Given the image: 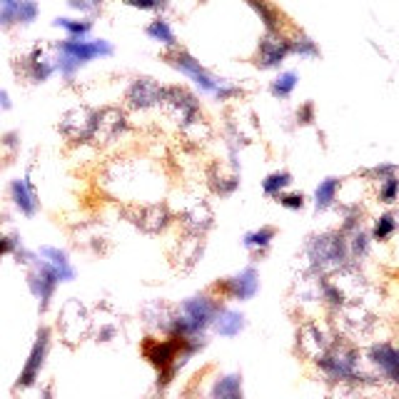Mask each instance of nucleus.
<instances>
[{
  "label": "nucleus",
  "mask_w": 399,
  "mask_h": 399,
  "mask_svg": "<svg viewBox=\"0 0 399 399\" xmlns=\"http://www.w3.org/2000/svg\"><path fill=\"white\" fill-rule=\"evenodd\" d=\"M48 347H50V332L48 330H40L38 340H35L33 349L28 354V362H25L23 372H20V379H18V387H30L40 377V370L46 365V357H48Z\"/></svg>",
  "instance_id": "nucleus-12"
},
{
  "label": "nucleus",
  "mask_w": 399,
  "mask_h": 399,
  "mask_svg": "<svg viewBox=\"0 0 399 399\" xmlns=\"http://www.w3.org/2000/svg\"><path fill=\"white\" fill-rule=\"evenodd\" d=\"M0 105H3L6 110H10V97H8L6 90H0Z\"/></svg>",
  "instance_id": "nucleus-35"
},
{
  "label": "nucleus",
  "mask_w": 399,
  "mask_h": 399,
  "mask_svg": "<svg viewBox=\"0 0 399 399\" xmlns=\"http://www.w3.org/2000/svg\"><path fill=\"white\" fill-rule=\"evenodd\" d=\"M125 100L132 110L160 108V100H162V85L153 78H137V80H132L130 88H127Z\"/></svg>",
  "instance_id": "nucleus-8"
},
{
  "label": "nucleus",
  "mask_w": 399,
  "mask_h": 399,
  "mask_svg": "<svg viewBox=\"0 0 399 399\" xmlns=\"http://www.w3.org/2000/svg\"><path fill=\"white\" fill-rule=\"evenodd\" d=\"M28 282H30L33 295L40 300V307L46 309L48 304H50L52 295H55L57 285H60V277H57V272L50 267V265L43 262V260H38L35 267H33V272L28 274Z\"/></svg>",
  "instance_id": "nucleus-11"
},
{
  "label": "nucleus",
  "mask_w": 399,
  "mask_h": 399,
  "mask_svg": "<svg viewBox=\"0 0 399 399\" xmlns=\"http://www.w3.org/2000/svg\"><path fill=\"white\" fill-rule=\"evenodd\" d=\"M297 344H300V352L304 357L312 359V362H319V359L325 357L327 349H330L332 337L317 322H304L300 327V335H297Z\"/></svg>",
  "instance_id": "nucleus-10"
},
{
  "label": "nucleus",
  "mask_w": 399,
  "mask_h": 399,
  "mask_svg": "<svg viewBox=\"0 0 399 399\" xmlns=\"http://www.w3.org/2000/svg\"><path fill=\"white\" fill-rule=\"evenodd\" d=\"M292 52V40H287L285 35L270 33L267 38L262 40L260 46V52H257V65L260 68H277L282 60Z\"/></svg>",
  "instance_id": "nucleus-14"
},
{
  "label": "nucleus",
  "mask_w": 399,
  "mask_h": 399,
  "mask_svg": "<svg viewBox=\"0 0 399 399\" xmlns=\"http://www.w3.org/2000/svg\"><path fill=\"white\" fill-rule=\"evenodd\" d=\"M295 88H297V73H282L272 83V92L277 97H290Z\"/></svg>",
  "instance_id": "nucleus-30"
},
{
  "label": "nucleus",
  "mask_w": 399,
  "mask_h": 399,
  "mask_svg": "<svg viewBox=\"0 0 399 399\" xmlns=\"http://www.w3.org/2000/svg\"><path fill=\"white\" fill-rule=\"evenodd\" d=\"M127 6L140 8V10H158V8L165 6V0H125Z\"/></svg>",
  "instance_id": "nucleus-32"
},
{
  "label": "nucleus",
  "mask_w": 399,
  "mask_h": 399,
  "mask_svg": "<svg viewBox=\"0 0 399 399\" xmlns=\"http://www.w3.org/2000/svg\"><path fill=\"white\" fill-rule=\"evenodd\" d=\"M68 3H70V8H75V10H83V13L95 10V8L100 6V0H68Z\"/></svg>",
  "instance_id": "nucleus-33"
},
{
  "label": "nucleus",
  "mask_w": 399,
  "mask_h": 399,
  "mask_svg": "<svg viewBox=\"0 0 399 399\" xmlns=\"http://www.w3.org/2000/svg\"><path fill=\"white\" fill-rule=\"evenodd\" d=\"M125 215L135 227L153 234L162 232L175 220V215H172L165 202H135V205L125 207Z\"/></svg>",
  "instance_id": "nucleus-4"
},
{
  "label": "nucleus",
  "mask_w": 399,
  "mask_h": 399,
  "mask_svg": "<svg viewBox=\"0 0 399 399\" xmlns=\"http://www.w3.org/2000/svg\"><path fill=\"white\" fill-rule=\"evenodd\" d=\"M180 223H183L185 232H195V234H205L207 230L215 223V212L212 205L205 197H190L185 202L183 212H180Z\"/></svg>",
  "instance_id": "nucleus-7"
},
{
  "label": "nucleus",
  "mask_w": 399,
  "mask_h": 399,
  "mask_svg": "<svg viewBox=\"0 0 399 399\" xmlns=\"http://www.w3.org/2000/svg\"><path fill=\"white\" fill-rule=\"evenodd\" d=\"M55 28H63L65 33H68V38H85L88 33H90V28H92V23L90 20H80V18H57L55 20Z\"/></svg>",
  "instance_id": "nucleus-27"
},
{
  "label": "nucleus",
  "mask_w": 399,
  "mask_h": 399,
  "mask_svg": "<svg viewBox=\"0 0 399 399\" xmlns=\"http://www.w3.org/2000/svg\"><path fill=\"white\" fill-rule=\"evenodd\" d=\"M372 183H374L377 190V200L384 202V205H394L399 197V170L394 165H382L374 167L370 172Z\"/></svg>",
  "instance_id": "nucleus-15"
},
{
  "label": "nucleus",
  "mask_w": 399,
  "mask_h": 399,
  "mask_svg": "<svg viewBox=\"0 0 399 399\" xmlns=\"http://www.w3.org/2000/svg\"><path fill=\"white\" fill-rule=\"evenodd\" d=\"M50 50L52 48H48V46H38L33 52H30L28 60H25V63H28L25 75H28L33 83H46V80L57 70V52L50 55Z\"/></svg>",
  "instance_id": "nucleus-16"
},
{
  "label": "nucleus",
  "mask_w": 399,
  "mask_h": 399,
  "mask_svg": "<svg viewBox=\"0 0 399 399\" xmlns=\"http://www.w3.org/2000/svg\"><path fill=\"white\" fill-rule=\"evenodd\" d=\"M210 399H242V382H239V377L227 374L223 379H217Z\"/></svg>",
  "instance_id": "nucleus-23"
},
{
  "label": "nucleus",
  "mask_w": 399,
  "mask_h": 399,
  "mask_svg": "<svg viewBox=\"0 0 399 399\" xmlns=\"http://www.w3.org/2000/svg\"><path fill=\"white\" fill-rule=\"evenodd\" d=\"M292 185V175L285 170H277L272 172V175L265 177V183H262V190L267 197H279L282 192H287V188Z\"/></svg>",
  "instance_id": "nucleus-26"
},
{
  "label": "nucleus",
  "mask_w": 399,
  "mask_h": 399,
  "mask_svg": "<svg viewBox=\"0 0 399 399\" xmlns=\"http://www.w3.org/2000/svg\"><path fill=\"white\" fill-rule=\"evenodd\" d=\"M165 57H167V63H170L177 73H183L185 78L192 80L195 85H197L202 92H212V95H215L217 88L223 85V80H217L210 70L200 65L197 57H192L188 50H183V48H170V52H167Z\"/></svg>",
  "instance_id": "nucleus-3"
},
{
  "label": "nucleus",
  "mask_w": 399,
  "mask_h": 399,
  "mask_svg": "<svg viewBox=\"0 0 399 399\" xmlns=\"http://www.w3.org/2000/svg\"><path fill=\"white\" fill-rule=\"evenodd\" d=\"M399 230V220H397V212H384V215H379L374 220V227H372V237L379 239V242H384V239H389L394 232Z\"/></svg>",
  "instance_id": "nucleus-25"
},
{
  "label": "nucleus",
  "mask_w": 399,
  "mask_h": 399,
  "mask_svg": "<svg viewBox=\"0 0 399 399\" xmlns=\"http://www.w3.org/2000/svg\"><path fill=\"white\" fill-rule=\"evenodd\" d=\"M40 260L48 262L52 270H55L57 277H60V282H70V279L75 277L73 265H70L68 255H65L63 250H57V247H40Z\"/></svg>",
  "instance_id": "nucleus-20"
},
{
  "label": "nucleus",
  "mask_w": 399,
  "mask_h": 399,
  "mask_svg": "<svg viewBox=\"0 0 399 399\" xmlns=\"http://www.w3.org/2000/svg\"><path fill=\"white\" fill-rule=\"evenodd\" d=\"M60 55H65L68 60H73L75 65H85L90 60H97V57H108L113 55V46L108 40H85V38H68L57 46Z\"/></svg>",
  "instance_id": "nucleus-6"
},
{
  "label": "nucleus",
  "mask_w": 399,
  "mask_h": 399,
  "mask_svg": "<svg viewBox=\"0 0 399 399\" xmlns=\"http://www.w3.org/2000/svg\"><path fill=\"white\" fill-rule=\"evenodd\" d=\"M277 202L287 210H302L304 207V195L302 192H282L277 197Z\"/></svg>",
  "instance_id": "nucleus-31"
},
{
  "label": "nucleus",
  "mask_w": 399,
  "mask_h": 399,
  "mask_svg": "<svg viewBox=\"0 0 399 399\" xmlns=\"http://www.w3.org/2000/svg\"><path fill=\"white\" fill-rule=\"evenodd\" d=\"M212 325H215L217 335L234 337V335H239V330H242V325H245V322H242V314L234 312V309H220Z\"/></svg>",
  "instance_id": "nucleus-22"
},
{
  "label": "nucleus",
  "mask_w": 399,
  "mask_h": 399,
  "mask_svg": "<svg viewBox=\"0 0 399 399\" xmlns=\"http://www.w3.org/2000/svg\"><path fill=\"white\" fill-rule=\"evenodd\" d=\"M38 18L35 0H0V25L13 28V25H28Z\"/></svg>",
  "instance_id": "nucleus-13"
},
{
  "label": "nucleus",
  "mask_w": 399,
  "mask_h": 399,
  "mask_svg": "<svg viewBox=\"0 0 399 399\" xmlns=\"http://www.w3.org/2000/svg\"><path fill=\"white\" fill-rule=\"evenodd\" d=\"M10 197H13V205L23 212L25 217H33L35 212H38V205H40L38 190H35V185L30 183L28 177H18V180H13Z\"/></svg>",
  "instance_id": "nucleus-18"
},
{
  "label": "nucleus",
  "mask_w": 399,
  "mask_h": 399,
  "mask_svg": "<svg viewBox=\"0 0 399 399\" xmlns=\"http://www.w3.org/2000/svg\"><path fill=\"white\" fill-rule=\"evenodd\" d=\"M95 118H97V110H90L85 108V105L73 108L60 118V132L68 137L70 143H92Z\"/></svg>",
  "instance_id": "nucleus-5"
},
{
  "label": "nucleus",
  "mask_w": 399,
  "mask_h": 399,
  "mask_svg": "<svg viewBox=\"0 0 399 399\" xmlns=\"http://www.w3.org/2000/svg\"><path fill=\"white\" fill-rule=\"evenodd\" d=\"M257 287H260L257 270L247 267L239 274H234V277H230L227 285H225V290H227V295L232 297V300H250V297L257 292Z\"/></svg>",
  "instance_id": "nucleus-19"
},
{
  "label": "nucleus",
  "mask_w": 399,
  "mask_h": 399,
  "mask_svg": "<svg viewBox=\"0 0 399 399\" xmlns=\"http://www.w3.org/2000/svg\"><path fill=\"white\" fill-rule=\"evenodd\" d=\"M274 239V227H260L245 234V247L250 252H265Z\"/></svg>",
  "instance_id": "nucleus-28"
},
{
  "label": "nucleus",
  "mask_w": 399,
  "mask_h": 399,
  "mask_svg": "<svg viewBox=\"0 0 399 399\" xmlns=\"http://www.w3.org/2000/svg\"><path fill=\"white\" fill-rule=\"evenodd\" d=\"M160 110L165 113L167 120H172L180 130L192 125L195 120H200V103L197 97L190 90L180 85H167L162 88V100H160Z\"/></svg>",
  "instance_id": "nucleus-1"
},
{
  "label": "nucleus",
  "mask_w": 399,
  "mask_h": 399,
  "mask_svg": "<svg viewBox=\"0 0 399 399\" xmlns=\"http://www.w3.org/2000/svg\"><path fill=\"white\" fill-rule=\"evenodd\" d=\"M125 125H127V118H125V113H122L120 108H103V110H97L92 143H97V145L113 143V140H118V137L122 135Z\"/></svg>",
  "instance_id": "nucleus-9"
},
{
  "label": "nucleus",
  "mask_w": 399,
  "mask_h": 399,
  "mask_svg": "<svg viewBox=\"0 0 399 399\" xmlns=\"http://www.w3.org/2000/svg\"><path fill=\"white\" fill-rule=\"evenodd\" d=\"M340 188H342V183H340L337 177L322 180V183L317 185V190H314V207L322 212V210H330L332 205H337V202H340Z\"/></svg>",
  "instance_id": "nucleus-21"
},
{
  "label": "nucleus",
  "mask_w": 399,
  "mask_h": 399,
  "mask_svg": "<svg viewBox=\"0 0 399 399\" xmlns=\"http://www.w3.org/2000/svg\"><path fill=\"white\" fill-rule=\"evenodd\" d=\"M297 120H300V122H312V105H304V108L297 113Z\"/></svg>",
  "instance_id": "nucleus-34"
},
{
  "label": "nucleus",
  "mask_w": 399,
  "mask_h": 399,
  "mask_svg": "<svg viewBox=\"0 0 399 399\" xmlns=\"http://www.w3.org/2000/svg\"><path fill=\"white\" fill-rule=\"evenodd\" d=\"M207 185L215 195L220 197H227L237 190L239 185V175L234 167H227L225 162H212L210 170H207Z\"/></svg>",
  "instance_id": "nucleus-17"
},
{
  "label": "nucleus",
  "mask_w": 399,
  "mask_h": 399,
  "mask_svg": "<svg viewBox=\"0 0 399 399\" xmlns=\"http://www.w3.org/2000/svg\"><path fill=\"white\" fill-rule=\"evenodd\" d=\"M145 33H148L155 43H162V46H167V48H177L175 30H172V25L167 23L165 18H155L153 23L145 28Z\"/></svg>",
  "instance_id": "nucleus-24"
},
{
  "label": "nucleus",
  "mask_w": 399,
  "mask_h": 399,
  "mask_svg": "<svg viewBox=\"0 0 399 399\" xmlns=\"http://www.w3.org/2000/svg\"><path fill=\"white\" fill-rule=\"evenodd\" d=\"M247 3H250V6L257 10V15H260V18L265 20V25H267L270 33H277V30H279V23H282V20H279V13L274 10L272 6H270L267 0H247Z\"/></svg>",
  "instance_id": "nucleus-29"
},
{
  "label": "nucleus",
  "mask_w": 399,
  "mask_h": 399,
  "mask_svg": "<svg viewBox=\"0 0 399 399\" xmlns=\"http://www.w3.org/2000/svg\"><path fill=\"white\" fill-rule=\"evenodd\" d=\"M365 372L367 379L399 384V347H394L392 342L372 344L365 357Z\"/></svg>",
  "instance_id": "nucleus-2"
}]
</instances>
